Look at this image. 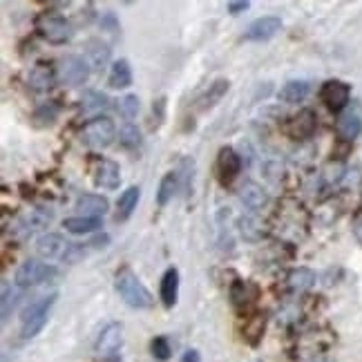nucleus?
Instances as JSON below:
<instances>
[{
    "label": "nucleus",
    "instance_id": "f257e3e1",
    "mask_svg": "<svg viewBox=\"0 0 362 362\" xmlns=\"http://www.w3.org/2000/svg\"><path fill=\"white\" fill-rule=\"evenodd\" d=\"M114 286H116V293H119V298L130 309H153L155 307L153 293L146 289V284L139 280V275L132 271V266L123 264V266L116 268Z\"/></svg>",
    "mask_w": 362,
    "mask_h": 362
},
{
    "label": "nucleus",
    "instance_id": "f03ea898",
    "mask_svg": "<svg viewBox=\"0 0 362 362\" xmlns=\"http://www.w3.org/2000/svg\"><path fill=\"white\" fill-rule=\"evenodd\" d=\"M56 293L52 296H45L36 302H31V305L23 311V318H21V335L23 340H31L36 338V335L43 331V326L47 324V318H49V311L56 305Z\"/></svg>",
    "mask_w": 362,
    "mask_h": 362
},
{
    "label": "nucleus",
    "instance_id": "7ed1b4c3",
    "mask_svg": "<svg viewBox=\"0 0 362 362\" xmlns=\"http://www.w3.org/2000/svg\"><path fill=\"white\" fill-rule=\"evenodd\" d=\"M36 29L47 43L52 45H65L74 36L72 23L58 12H43L36 18Z\"/></svg>",
    "mask_w": 362,
    "mask_h": 362
},
{
    "label": "nucleus",
    "instance_id": "20e7f679",
    "mask_svg": "<svg viewBox=\"0 0 362 362\" xmlns=\"http://www.w3.org/2000/svg\"><path fill=\"white\" fill-rule=\"evenodd\" d=\"M114 139H116V125L110 116H101V114L92 116L81 130V141L94 150H103L107 146H112Z\"/></svg>",
    "mask_w": 362,
    "mask_h": 362
},
{
    "label": "nucleus",
    "instance_id": "39448f33",
    "mask_svg": "<svg viewBox=\"0 0 362 362\" xmlns=\"http://www.w3.org/2000/svg\"><path fill=\"white\" fill-rule=\"evenodd\" d=\"M58 275H61V271L54 264L40 262V259H27V262H23L18 266L14 280H16V286H21V289H29V286L52 282Z\"/></svg>",
    "mask_w": 362,
    "mask_h": 362
},
{
    "label": "nucleus",
    "instance_id": "423d86ee",
    "mask_svg": "<svg viewBox=\"0 0 362 362\" xmlns=\"http://www.w3.org/2000/svg\"><path fill=\"white\" fill-rule=\"evenodd\" d=\"M56 72H58L61 83H65V86H70V88H79L90 79L92 65L88 58H83L79 54H67L65 58L58 61Z\"/></svg>",
    "mask_w": 362,
    "mask_h": 362
},
{
    "label": "nucleus",
    "instance_id": "0eeeda50",
    "mask_svg": "<svg viewBox=\"0 0 362 362\" xmlns=\"http://www.w3.org/2000/svg\"><path fill=\"white\" fill-rule=\"evenodd\" d=\"M74 244L67 242L61 233H45L36 240V253L47 262H65Z\"/></svg>",
    "mask_w": 362,
    "mask_h": 362
},
{
    "label": "nucleus",
    "instance_id": "6e6552de",
    "mask_svg": "<svg viewBox=\"0 0 362 362\" xmlns=\"http://www.w3.org/2000/svg\"><path fill=\"white\" fill-rule=\"evenodd\" d=\"M349 99H351V86L344 81L331 79L320 88V101H322V103L326 105V110H331V112L342 114L344 110H347Z\"/></svg>",
    "mask_w": 362,
    "mask_h": 362
},
{
    "label": "nucleus",
    "instance_id": "1a4fd4ad",
    "mask_svg": "<svg viewBox=\"0 0 362 362\" xmlns=\"http://www.w3.org/2000/svg\"><path fill=\"white\" fill-rule=\"evenodd\" d=\"M315 128H318V114L311 110V107L300 110L298 114H293L291 119L284 123V132L296 141H305L309 137H313Z\"/></svg>",
    "mask_w": 362,
    "mask_h": 362
},
{
    "label": "nucleus",
    "instance_id": "9d476101",
    "mask_svg": "<svg viewBox=\"0 0 362 362\" xmlns=\"http://www.w3.org/2000/svg\"><path fill=\"white\" fill-rule=\"evenodd\" d=\"M121 344H123V324L110 322L101 329L96 344H94V351L101 358H112V356H116V351L121 349Z\"/></svg>",
    "mask_w": 362,
    "mask_h": 362
},
{
    "label": "nucleus",
    "instance_id": "9b49d317",
    "mask_svg": "<svg viewBox=\"0 0 362 362\" xmlns=\"http://www.w3.org/2000/svg\"><path fill=\"white\" fill-rule=\"evenodd\" d=\"M335 130H338V134L344 141H356L360 137L362 134V107H360V103L349 105L347 110L338 116Z\"/></svg>",
    "mask_w": 362,
    "mask_h": 362
},
{
    "label": "nucleus",
    "instance_id": "f8f14e48",
    "mask_svg": "<svg viewBox=\"0 0 362 362\" xmlns=\"http://www.w3.org/2000/svg\"><path fill=\"white\" fill-rule=\"evenodd\" d=\"M280 29L282 21L277 16H262V18L253 21L248 25V29L244 31V38L253 40V43H264V40H271Z\"/></svg>",
    "mask_w": 362,
    "mask_h": 362
},
{
    "label": "nucleus",
    "instance_id": "ddd939ff",
    "mask_svg": "<svg viewBox=\"0 0 362 362\" xmlns=\"http://www.w3.org/2000/svg\"><path fill=\"white\" fill-rule=\"evenodd\" d=\"M94 183L96 188L116 190L121 186V168L112 159H99L94 168Z\"/></svg>",
    "mask_w": 362,
    "mask_h": 362
},
{
    "label": "nucleus",
    "instance_id": "4468645a",
    "mask_svg": "<svg viewBox=\"0 0 362 362\" xmlns=\"http://www.w3.org/2000/svg\"><path fill=\"white\" fill-rule=\"evenodd\" d=\"M217 172H220L224 183H231L237 179V174L242 172V157L237 155V150L231 146L220 148V155H217Z\"/></svg>",
    "mask_w": 362,
    "mask_h": 362
},
{
    "label": "nucleus",
    "instance_id": "2eb2a0df",
    "mask_svg": "<svg viewBox=\"0 0 362 362\" xmlns=\"http://www.w3.org/2000/svg\"><path fill=\"white\" fill-rule=\"evenodd\" d=\"M54 220V213L49 208H43V206H36V208H31L27 210L21 220H18V231L23 235H31V233H36V231H43L49 226V222Z\"/></svg>",
    "mask_w": 362,
    "mask_h": 362
},
{
    "label": "nucleus",
    "instance_id": "dca6fc26",
    "mask_svg": "<svg viewBox=\"0 0 362 362\" xmlns=\"http://www.w3.org/2000/svg\"><path fill=\"white\" fill-rule=\"evenodd\" d=\"M58 79V72L54 70L49 63H36L31 67L27 83L34 92H38V94H43V92H49L54 88V83Z\"/></svg>",
    "mask_w": 362,
    "mask_h": 362
},
{
    "label": "nucleus",
    "instance_id": "f3484780",
    "mask_svg": "<svg viewBox=\"0 0 362 362\" xmlns=\"http://www.w3.org/2000/svg\"><path fill=\"white\" fill-rule=\"evenodd\" d=\"M159 298H161L166 309H172L179 298V271L170 266L161 277V286H159Z\"/></svg>",
    "mask_w": 362,
    "mask_h": 362
},
{
    "label": "nucleus",
    "instance_id": "a211bd4d",
    "mask_svg": "<svg viewBox=\"0 0 362 362\" xmlns=\"http://www.w3.org/2000/svg\"><path fill=\"white\" fill-rule=\"evenodd\" d=\"M240 199L244 201V206L250 210H262L268 204V195L266 190L255 181H244L240 188Z\"/></svg>",
    "mask_w": 362,
    "mask_h": 362
},
{
    "label": "nucleus",
    "instance_id": "6ab92c4d",
    "mask_svg": "<svg viewBox=\"0 0 362 362\" xmlns=\"http://www.w3.org/2000/svg\"><path fill=\"white\" fill-rule=\"evenodd\" d=\"M139 199H141V188L139 186H130L128 190H123L119 201H116V215H114V220L116 222H128L134 210H137Z\"/></svg>",
    "mask_w": 362,
    "mask_h": 362
},
{
    "label": "nucleus",
    "instance_id": "aec40b11",
    "mask_svg": "<svg viewBox=\"0 0 362 362\" xmlns=\"http://www.w3.org/2000/svg\"><path fill=\"white\" fill-rule=\"evenodd\" d=\"M77 208H79L81 217H94V220H101V217L107 213L110 204H107V199L101 195H81L77 199Z\"/></svg>",
    "mask_w": 362,
    "mask_h": 362
},
{
    "label": "nucleus",
    "instance_id": "412c9836",
    "mask_svg": "<svg viewBox=\"0 0 362 362\" xmlns=\"http://www.w3.org/2000/svg\"><path fill=\"white\" fill-rule=\"evenodd\" d=\"M229 296H231V305L237 309V311H244V309L250 307L253 300H255V289H253L248 282L235 280V282L231 284Z\"/></svg>",
    "mask_w": 362,
    "mask_h": 362
},
{
    "label": "nucleus",
    "instance_id": "4be33fe9",
    "mask_svg": "<svg viewBox=\"0 0 362 362\" xmlns=\"http://www.w3.org/2000/svg\"><path fill=\"white\" fill-rule=\"evenodd\" d=\"M112 58V47L99 38L88 40V61L94 70H103Z\"/></svg>",
    "mask_w": 362,
    "mask_h": 362
},
{
    "label": "nucleus",
    "instance_id": "5701e85b",
    "mask_svg": "<svg viewBox=\"0 0 362 362\" xmlns=\"http://www.w3.org/2000/svg\"><path fill=\"white\" fill-rule=\"evenodd\" d=\"M286 284L291 286V291L305 293V291H309V289H313V284H315V273L311 271V268H307V266L291 268L289 275H286Z\"/></svg>",
    "mask_w": 362,
    "mask_h": 362
},
{
    "label": "nucleus",
    "instance_id": "b1692460",
    "mask_svg": "<svg viewBox=\"0 0 362 362\" xmlns=\"http://www.w3.org/2000/svg\"><path fill=\"white\" fill-rule=\"evenodd\" d=\"M177 188H179V172H166L161 177V181H159V188H157V206L166 208L168 204H170Z\"/></svg>",
    "mask_w": 362,
    "mask_h": 362
},
{
    "label": "nucleus",
    "instance_id": "393cba45",
    "mask_svg": "<svg viewBox=\"0 0 362 362\" xmlns=\"http://www.w3.org/2000/svg\"><path fill=\"white\" fill-rule=\"evenodd\" d=\"M107 83H110V88H114V90H125L132 86V67L125 58H119V61L112 63Z\"/></svg>",
    "mask_w": 362,
    "mask_h": 362
},
{
    "label": "nucleus",
    "instance_id": "a878e982",
    "mask_svg": "<svg viewBox=\"0 0 362 362\" xmlns=\"http://www.w3.org/2000/svg\"><path fill=\"white\" fill-rule=\"evenodd\" d=\"M229 88H231V81L229 79H217L213 86L206 90V94L199 99V110L206 112V110H210V107H215L226 96Z\"/></svg>",
    "mask_w": 362,
    "mask_h": 362
},
{
    "label": "nucleus",
    "instance_id": "bb28decb",
    "mask_svg": "<svg viewBox=\"0 0 362 362\" xmlns=\"http://www.w3.org/2000/svg\"><path fill=\"white\" fill-rule=\"evenodd\" d=\"M58 112H61V105L56 103V101H45L43 105H38L36 110H34V125L36 128H49V125H54L58 119Z\"/></svg>",
    "mask_w": 362,
    "mask_h": 362
},
{
    "label": "nucleus",
    "instance_id": "cd10ccee",
    "mask_svg": "<svg viewBox=\"0 0 362 362\" xmlns=\"http://www.w3.org/2000/svg\"><path fill=\"white\" fill-rule=\"evenodd\" d=\"M63 226H65V231L72 235H88V233L99 231L101 226H103V222L94 220V217H81L79 215V217H67Z\"/></svg>",
    "mask_w": 362,
    "mask_h": 362
},
{
    "label": "nucleus",
    "instance_id": "c85d7f7f",
    "mask_svg": "<svg viewBox=\"0 0 362 362\" xmlns=\"http://www.w3.org/2000/svg\"><path fill=\"white\" fill-rule=\"evenodd\" d=\"M107 107H110V99L99 90H90L81 99V110L86 114H96L101 110H107Z\"/></svg>",
    "mask_w": 362,
    "mask_h": 362
},
{
    "label": "nucleus",
    "instance_id": "c756f323",
    "mask_svg": "<svg viewBox=\"0 0 362 362\" xmlns=\"http://www.w3.org/2000/svg\"><path fill=\"white\" fill-rule=\"evenodd\" d=\"M23 298V289L21 286H5L3 289V298H0V313H3V322L10 320V315L18 307V302Z\"/></svg>",
    "mask_w": 362,
    "mask_h": 362
},
{
    "label": "nucleus",
    "instance_id": "7c9ffc66",
    "mask_svg": "<svg viewBox=\"0 0 362 362\" xmlns=\"http://www.w3.org/2000/svg\"><path fill=\"white\" fill-rule=\"evenodd\" d=\"M307 94H309L307 81H289L280 92H277V99L284 101V103H298V101L307 99Z\"/></svg>",
    "mask_w": 362,
    "mask_h": 362
},
{
    "label": "nucleus",
    "instance_id": "2f4dec72",
    "mask_svg": "<svg viewBox=\"0 0 362 362\" xmlns=\"http://www.w3.org/2000/svg\"><path fill=\"white\" fill-rule=\"evenodd\" d=\"M264 329H266V318L259 313L250 315L246 322H244V340L255 347V344H259V340H262Z\"/></svg>",
    "mask_w": 362,
    "mask_h": 362
},
{
    "label": "nucleus",
    "instance_id": "473e14b6",
    "mask_svg": "<svg viewBox=\"0 0 362 362\" xmlns=\"http://www.w3.org/2000/svg\"><path fill=\"white\" fill-rule=\"evenodd\" d=\"M119 143L125 150H137L141 148V132L134 123H125L119 130Z\"/></svg>",
    "mask_w": 362,
    "mask_h": 362
},
{
    "label": "nucleus",
    "instance_id": "72a5a7b5",
    "mask_svg": "<svg viewBox=\"0 0 362 362\" xmlns=\"http://www.w3.org/2000/svg\"><path fill=\"white\" fill-rule=\"evenodd\" d=\"M150 353H153V358L157 362H168L172 358V347H170V340L166 338V335H157L150 342Z\"/></svg>",
    "mask_w": 362,
    "mask_h": 362
},
{
    "label": "nucleus",
    "instance_id": "f704fd0d",
    "mask_svg": "<svg viewBox=\"0 0 362 362\" xmlns=\"http://www.w3.org/2000/svg\"><path fill=\"white\" fill-rule=\"evenodd\" d=\"M240 233L246 237L248 242H257V240H262V224H259V220H255V217H242L240 220Z\"/></svg>",
    "mask_w": 362,
    "mask_h": 362
},
{
    "label": "nucleus",
    "instance_id": "c9c22d12",
    "mask_svg": "<svg viewBox=\"0 0 362 362\" xmlns=\"http://www.w3.org/2000/svg\"><path fill=\"white\" fill-rule=\"evenodd\" d=\"M139 107H141V103H139L137 94H125V96L119 99V103H116V110H119V114L125 116L128 121L139 114Z\"/></svg>",
    "mask_w": 362,
    "mask_h": 362
},
{
    "label": "nucleus",
    "instance_id": "e433bc0d",
    "mask_svg": "<svg viewBox=\"0 0 362 362\" xmlns=\"http://www.w3.org/2000/svg\"><path fill=\"white\" fill-rule=\"evenodd\" d=\"M166 96H159L153 103V121H150V130H159L166 121Z\"/></svg>",
    "mask_w": 362,
    "mask_h": 362
},
{
    "label": "nucleus",
    "instance_id": "4c0bfd02",
    "mask_svg": "<svg viewBox=\"0 0 362 362\" xmlns=\"http://www.w3.org/2000/svg\"><path fill=\"white\" fill-rule=\"evenodd\" d=\"M101 27H103L105 31H116L119 29V18L114 16V12H105L103 16H101Z\"/></svg>",
    "mask_w": 362,
    "mask_h": 362
},
{
    "label": "nucleus",
    "instance_id": "58836bf2",
    "mask_svg": "<svg viewBox=\"0 0 362 362\" xmlns=\"http://www.w3.org/2000/svg\"><path fill=\"white\" fill-rule=\"evenodd\" d=\"M351 231H353V237H356L362 244V208L358 210L356 215H353V222H351Z\"/></svg>",
    "mask_w": 362,
    "mask_h": 362
},
{
    "label": "nucleus",
    "instance_id": "ea45409f",
    "mask_svg": "<svg viewBox=\"0 0 362 362\" xmlns=\"http://www.w3.org/2000/svg\"><path fill=\"white\" fill-rule=\"evenodd\" d=\"M107 244H110V235H96V237H92L90 242H88V246L90 248H105Z\"/></svg>",
    "mask_w": 362,
    "mask_h": 362
},
{
    "label": "nucleus",
    "instance_id": "a19ab883",
    "mask_svg": "<svg viewBox=\"0 0 362 362\" xmlns=\"http://www.w3.org/2000/svg\"><path fill=\"white\" fill-rule=\"evenodd\" d=\"M248 7H250L248 0H235V3H229V12H231L233 16H237V14H242V12H246Z\"/></svg>",
    "mask_w": 362,
    "mask_h": 362
},
{
    "label": "nucleus",
    "instance_id": "79ce46f5",
    "mask_svg": "<svg viewBox=\"0 0 362 362\" xmlns=\"http://www.w3.org/2000/svg\"><path fill=\"white\" fill-rule=\"evenodd\" d=\"M181 362H201V356H199V351L197 349H188L186 353H183V358Z\"/></svg>",
    "mask_w": 362,
    "mask_h": 362
},
{
    "label": "nucleus",
    "instance_id": "37998d69",
    "mask_svg": "<svg viewBox=\"0 0 362 362\" xmlns=\"http://www.w3.org/2000/svg\"><path fill=\"white\" fill-rule=\"evenodd\" d=\"M101 362H121L119 356H112V358H101Z\"/></svg>",
    "mask_w": 362,
    "mask_h": 362
},
{
    "label": "nucleus",
    "instance_id": "c03bdc74",
    "mask_svg": "<svg viewBox=\"0 0 362 362\" xmlns=\"http://www.w3.org/2000/svg\"><path fill=\"white\" fill-rule=\"evenodd\" d=\"M253 362H262V360H253Z\"/></svg>",
    "mask_w": 362,
    "mask_h": 362
}]
</instances>
